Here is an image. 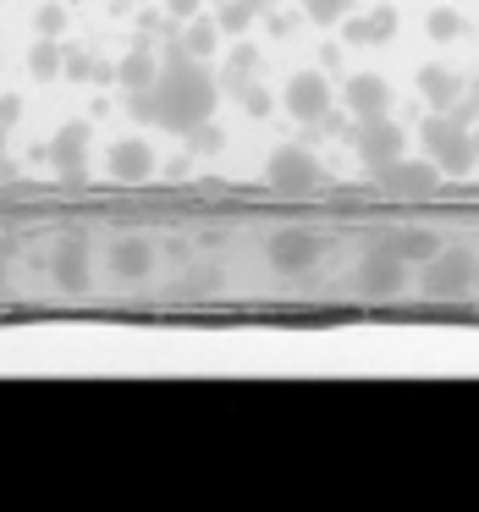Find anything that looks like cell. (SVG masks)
Here are the masks:
<instances>
[{"instance_id": "23", "label": "cell", "mask_w": 479, "mask_h": 512, "mask_svg": "<svg viewBox=\"0 0 479 512\" xmlns=\"http://www.w3.org/2000/svg\"><path fill=\"white\" fill-rule=\"evenodd\" d=\"M28 67H34V78H50V72H61V50L56 45H34Z\"/></svg>"}, {"instance_id": "29", "label": "cell", "mask_w": 479, "mask_h": 512, "mask_svg": "<svg viewBox=\"0 0 479 512\" xmlns=\"http://www.w3.org/2000/svg\"><path fill=\"white\" fill-rule=\"evenodd\" d=\"M259 6H276V0H259Z\"/></svg>"}, {"instance_id": "9", "label": "cell", "mask_w": 479, "mask_h": 512, "mask_svg": "<svg viewBox=\"0 0 479 512\" xmlns=\"http://www.w3.org/2000/svg\"><path fill=\"white\" fill-rule=\"evenodd\" d=\"M375 182H380V188H391V193H430L435 182H441V166H435L430 155H424V160H391V166L375 171Z\"/></svg>"}, {"instance_id": "10", "label": "cell", "mask_w": 479, "mask_h": 512, "mask_svg": "<svg viewBox=\"0 0 479 512\" xmlns=\"http://www.w3.org/2000/svg\"><path fill=\"white\" fill-rule=\"evenodd\" d=\"M50 160H56V171L67 182H83V171H89V127L83 122H67L56 138H50Z\"/></svg>"}, {"instance_id": "12", "label": "cell", "mask_w": 479, "mask_h": 512, "mask_svg": "<svg viewBox=\"0 0 479 512\" xmlns=\"http://www.w3.org/2000/svg\"><path fill=\"white\" fill-rule=\"evenodd\" d=\"M149 171H155V155H149L144 138H122V144L111 149V177L116 182H144Z\"/></svg>"}, {"instance_id": "26", "label": "cell", "mask_w": 479, "mask_h": 512, "mask_svg": "<svg viewBox=\"0 0 479 512\" xmlns=\"http://www.w3.org/2000/svg\"><path fill=\"white\" fill-rule=\"evenodd\" d=\"M39 28H45V34H56V28H61V12H56V6H50V12H39Z\"/></svg>"}, {"instance_id": "21", "label": "cell", "mask_w": 479, "mask_h": 512, "mask_svg": "<svg viewBox=\"0 0 479 512\" xmlns=\"http://www.w3.org/2000/svg\"><path fill=\"white\" fill-rule=\"evenodd\" d=\"M424 28H430V39H457V34H463V17H457L452 6H435Z\"/></svg>"}, {"instance_id": "31", "label": "cell", "mask_w": 479, "mask_h": 512, "mask_svg": "<svg viewBox=\"0 0 479 512\" xmlns=\"http://www.w3.org/2000/svg\"><path fill=\"white\" fill-rule=\"evenodd\" d=\"M0 127H6V122H0Z\"/></svg>"}, {"instance_id": "14", "label": "cell", "mask_w": 479, "mask_h": 512, "mask_svg": "<svg viewBox=\"0 0 479 512\" xmlns=\"http://www.w3.org/2000/svg\"><path fill=\"white\" fill-rule=\"evenodd\" d=\"M419 94L430 100V111H446V105L463 100V83H457L446 67H424V72H419Z\"/></svg>"}, {"instance_id": "2", "label": "cell", "mask_w": 479, "mask_h": 512, "mask_svg": "<svg viewBox=\"0 0 479 512\" xmlns=\"http://www.w3.org/2000/svg\"><path fill=\"white\" fill-rule=\"evenodd\" d=\"M424 155H430L435 166H441V177H463V171L479 160V149H474V127H468L463 116H452V111L424 116Z\"/></svg>"}, {"instance_id": "19", "label": "cell", "mask_w": 479, "mask_h": 512, "mask_svg": "<svg viewBox=\"0 0 479 512\" xmlns=\"http://www.w3.org/2000/svg\"><path fill=\"white\" fill-rule=\"evenodd\" d=\"M215 28H221V23H210V17H193V23H188V34H182L177 39V45L182 50H188V56H215V45H221V34H215Z\"/></svg>"}, {"instance_id": "16", "label": "cell", "mask_w": 479, "mask_h": 512, "mask_svg": "<svg viewBox=\"0 0 479 512\" xmlns=\"http://www.w3.org/2000/svg\"><path fill=\"white\" fill-rule=\"evenodd\" d=\"M149 265H155V254H149V243H133V237H127V243H116L111 248V270L116 276H149Z\"/></svg>"}, {"instance_id": "13", "label": "cell", "mask_w": 479, "mask_h": 512, "mask_svg": "<svg viewBox=\"0 0 479 512\" xmlns=\"http://www.w3.org/2000/svg\"><path fill=\"white\" fill-rule=\"evenodd\" d=\"M391 34H397V12H391V6H375L369 17H353V23L342 28V39H353V45H386Z\"/></svg>"}, {"instance_id": "3", "label": "cell", "mask_w": 479, "mask_h": 512, "mask_svg": "<svg viewBox=\"0 0 479 512\" xmlns=\"http://www.w3.org/2000/svg\"><path fill=\"white\" fill-rule=\"evenodd\" d=\"M474 281H479V270L468 248H435L424 259V292L430 298H463V292H474Z\"/></svg>"}, {"instance_id": "28", "label": "cell", "mask_w": 479, "mask_h": 512, "mask_svg": "<svg viewBox=\"0 0 479 512\" xmlns=\"http://www.w3.org/2000/svg\"><path fill=\"white\" fill-rule=\"evenodd\" d=\"M474 149H479V127H474Z\"/></svg>"}, {"instance_id": "7", "label": "cell", "mask_w": 479, "mask_h": 512, "mask_svg": "<svg viewBox=\"0 0 479 512\" xmlns=\"http://www.w3.org/2000/svg\"><path fill=\"white\" fill-rule=\"evenodd\" d=\"M281 100H287V116H298V122H325L331 116V83L320 72H298Z\"/></svg>"}, {"instance_id": "1", "label": "cell", "mask_w": 479, "mask_h": 512, "mask_svg": "<svg viewBox=\"0 0 479 512\" xmlns=\"http://www.w3.org/2000/svg\"><path fill=\"white\" fill-rule=\"evenodd\" d=\"M133 111L144 116V122L171 127V133L188 138L193 127H204L215 116V78H210V67L177 45L166 61H160L155 89H138L133 94Z\"/></svg>"}, {"instance_id": "18", "label": "cell", "mask_w": 479, "mask_h": 512, "mask_svg": "<svg viewBox=\"0 0 479 512\" xmlns=\"http://www.w3.org/2000/svg\"><path fill=\"white\" fill-rule=\"evenodd\" d=\"M391 248H397L402 259H419V265H424V259H430L435 248H441V237H435V232H424V226H402V232L391 237Z\"/></svg>"}, {"instance_id": "20", "label": "cell", "mask_w": 479, "mask_h": 512, "mask_svg": "<svg viewBox=\"0 0 479 512\" xmlns=\"http://www.w3.org/2000/svg\"><path fill=\"white\" fill-rule=\"evenodd\" d=\"M254 17H259V0H226V6H221V28H226V34H243Z\"/></svg>"}, {"instance_id": "27", "label": "cell", "mask_w": 479, "mask_h": 512, "mask_svg": "<svg viewBox=\"0 0 479 512\" xmlns=\"http://www.w3.org/2000/svg\"><path fill=\"white\" fill-rule=\"evenodd\" d=\"M171 12H177V17H193V12H199V0H171Z\"/></svg>"}, {"instance_id": "32", "label": "cell", "mask_w": 479, "mask_h": 512, "mask_svg": "<svg viewBox=\"0 0 479 512\" xmlns=\"http://www.w3.org/2000/svg\"><path fill=\"white\" fill-rule=\"evenodd\" d=\"M474 89H479V83H474Z\"/></svg>"}, {"instance_id": "22", "label": "cell", "mask_w": 479, "mask_h": 512, "mask_svg": "<svg viewBox=\"0 0 479 512\" xmlns=\"http://www.w3.org/2000/svg\"><path fill=\"white\" fill-rule=\"evenodd\" d=\"M303 12H309L314 23H342V17L353 12V0H303Z\"/></svg>"}, {"instance_id": "11", "label": "cell", "mask_w": 479, "mask_h": 512, "mask_svg": "<svg viewBox=\"0 0 479 512\" xmlns=\"http://www.w3.org/2000/svg\"><path fill=\"white\" fill-rule=\"evenodd\" d=\"M342 100H347V111H353V116H380V111H391V89H386V78H375V72H358V78H347V83H342Z\"/></svg>"}, {"instance_id": "17", "label": "cell", "mask_w": 479, "mask_h": 512, "mask_svg": "<svg viewBox=\"0 0 479 512\" xmlns=\"http://www.w3.org/2000/svg\"><path fill=\"white\" fill-rule=\"evenodd\" d=\"M155 78H160V67H155V56H149L144 45L133 50V56L122 61V83H127V94H138V89H155Z\"/></svg>"}, {"instance_id": "4", "label": "cell", "mask_w": 479, "mask_h": 512, "mask_svg": "<svg viewBox=\"0 0 479 512\" xmlns=\"http://www.w3.org/2000/svg\"><path fill=\"white\" fill-rule=\"evenodd\" d=\"M353 144H358V160H369V171H380V166H391V160H402L408 133H402V127L380 111V116H358Z\"/></svg>"}, {"instance_id": "15", "label": "cell", "mask_w": 479, "mask_h": 512, "mask_svg": "<svg viewBox=\"0 0 479 512\" xmlns=\"http://www.w3.org/2000/svg\"><path fill=\"white\" fill-rule=\"evenodd\" d=\"M56 281H61L67 292H83V287H89V248H83V243H67V248H61V254H56Z\"/></svg>"}, {"instance_id": "5", "label": "cell", "mask_w": 479, "mask_h": 512, "mask_svg": "<svg viewBox=\"0 0 479 512\" xmlns=\"http://www.w3.org/2000/svg\"><path fill=\"white\" fill-rule=\"evenodd\" d=\"M320 160L309 155V149H276L270 155V166H265V182L276 193H309V188H320Z\"/></svg>"}, {"instance_id": "6", "label": "cell", "mask_w": 479, "mask_h": 512, "mask_svg": "<svg viewBox=\"0 0 479 512\" xmlns=\"http://www.w3.org/2000/svg\"><path fill=\"white\" fill-rule=\"evenodd\" d=\"M314 259H320V237L303 232V226H281V232L270 237V265H276L281 276H298Z\"/></svg>"}, {"instance_id": "25", "label": "cell", "mask_w": 479, "mask_h": 512, "mask_svg": "<svg viewBox=\"0 0 479 512\" xmlns=\"http://www.w3.org/2000/svg\"><path fill=\"white\" fill-rule=\"evenodd\" d=\"M243 105H248L254 116H265V111H270V94H265V89H243Z\"/></svg>"}, {"instance_id": "30", "label": "cell", "mask_w": 479, "mask_h": 512, "mask_svg": "<svg viewBox=\"0 0 479 512\" xmlns=\"http://www.w3.org/2000/svg\"><path fill=\"white\" fill-rule=\"evenodd\" d=\"M0 281H6V270H0Z\"/></svg>"}, {"instance_id": "8", "label": "cell", "mask_w": 479, "mask_h": 512, "mask_svg": "<svg viewBox=\"0 0 479 512\" xmlns=\"http://www.w3.org/2000/svg\"><path fill=\"white\" fill-rule=\"evenodd\" d=\"M402 276H408V259L397 254V248H375V254L358 265V287L375 292V298H391V292H402Z\"/></svg>"}, {"instance_id": "24", "label": "cell", "mask_w": 479, "mask_h": 512, "mask_svg": "<svg viewBox=\"0 0 479 512\" xmlns=\"http://www.w3.org/2000/svg\"><path fill=\"white\" fill-rule=\"evenodd\" d=\"M226 67H232V78H248V72L259 67V56H254V50H248V45H237V50H232V61H226Z\"/></svg>"}]
</instances>
